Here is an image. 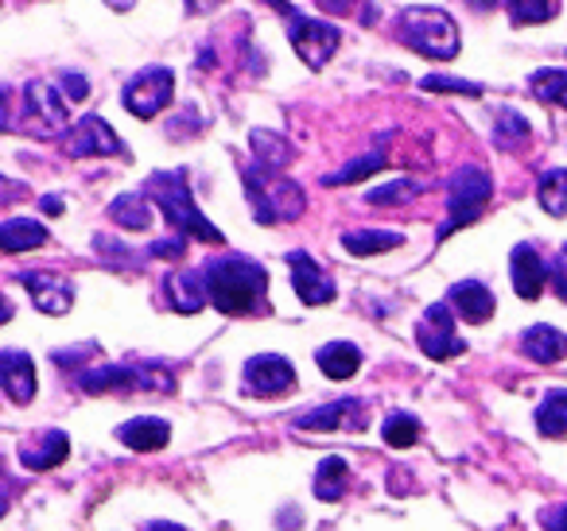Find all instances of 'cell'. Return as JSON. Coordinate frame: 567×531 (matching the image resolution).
<instances>
[{
	"mask_svg": "<svg viewBox=\"0 0 567 531\" xmlns=\"http://www.w3.org/2000/svg\"><path fill=\"white\" fill-rule=\"evenodd\" d=\"M528 90H533V97H540V102L567 110V71H536Z\"/></svg>",
	"mask_w": 567,
	"mask_h": 531,
	"instance_id": "cell-29",
	"label": "cell"
},
{
	"mask_svg": "<svg viewBox=\"0 0 567 531\" xmlns=\"http://www.w3.org/2000/svg\"><path fill=\"white\" fill-rule=\"evenodd\" d=\"M300 430H362L365 427V404L362 399H331L327 407L300 415Z\"/></svg>",
	"mask_w": 567,
	"mask_h": 531,
	"instance_id": "cell-14",
	"label": "cell"
},
{
	"mask_svg": "<svg viewBox=\"0 0 567 531\" xmlns=\"http://www.w3.org/2000/svg\"><path fill=\"white\" fill-rule=\"evenodd\" d=\"M385 167V156L381 152H370V156H362V159H354L350 167H342V171H334V175H327V187H339V183H358V179H365V175H373V171H381Z\"/></svg>",
	"mask_w": 567,
	"mask_h": 531,
	"instance_id": "cell-34",
	"label": "cell"
},
{
	"mask_svg": "<svg viewBox=\"0 0 567 531\" xmlns=\"http://www.w3.org/2000/svg\"><path fill=\"white\" fill-rule=\"evenodd\" d=\"M241 384L249 396H280V392L296 388V368L288 357H280V353H260V357H252L249 365H245L241 373Z\"/></svg>",
	"mask_w": 567,
	"mask_h": 531,
	"instance_id": "cell-10",
	"label": "cell"
},
{
	"mask_svg": "<svg viewBox=\"0 0 567 531\" xmlns=\"http://www.w3.org/2000/svg\"><path fill=\"white\" fill-rule=\"evenodd\" d=\"M187 252V241L183 237H167V241H156L152 244V257H164V260H175Z\"/></svg>",
	"mask_w": 567,
	"mask_h": 531,
	"instance_id": "cell-37",
	"label": "cell"
},
{
	"mask_svg": "<svg viewBox=\"0 0 567 531\" xmlns=\"http://www.w3.org/2000/svg\"><path fill=\"white\" fill-rule=\"evenodd\" d=\"M79 388L90 392V396H102V392H113V388L172 392L175 381H172V373H164L159 365H97V368H90V373L79 376Z\"/></svg>",
	"mask_w": 567,
	"mask_h": 531,
	"instance_id": "cell-6",
	"label": "cell"
},
{
	"mask_svg": "<svg viewBox=\"0 0 567 531\" xmlns=\"http://www.w3.org/2000/svg\"><path fill=\"white\" fill-rule=\"evenodd\" d=\"M172 94H175V74L167 66H148L141 71L133 82L125 86V110L133 117H156L159 110L172 105Z\"/></svg>",
	"mask_w": 567,
	"mask_h": 531,
	"instance_id": "cell-8",
	"label": "cell"
},
{
	"mask_svg": "<svg viewBox=\"0 0 567 531\" xmlns=\"http://www.w3.org/2000/svg\"><path fill=\"white\" fill-rule=\"evenodd\" d=\"M509 17L517 20V24H548V20L559 17V4H551V0H528V4L513 0Z\"/></svg>",
	"mask_w": 567,
	"mask_h": 531,
	"instance_id": "cell-33",
	"label": "cell"
},
{
	"mask_svg": "<svg viewBox=\"0 0 567 531\" xmlns=\"http://www.w3.org/2000/svg\"><path fill=\"white\" fill-rule=\"evenodd\" d=\"M401 40L412 51L427 59H455L458 55V28L443 9H427V4H412L401 12Z\"/></svg>",
	"mask_w": 567,
	"mask_h": 531,
	"instance_id": "cell-4",
	"label": "cell"
},
{
	"mask_svg": "<svg viewBox=\"0 0 567 531\" xmlns=\"http://www.w3.org/2000/svg\"><path fill=\"white\" fill-rule=\"evenodd\" d=\"M148 531H187V528H179V523H172V520H156V523H148Z\"/></svg>",
	"mask_w": 567,
	"mask_h": 531,
	"instance_id": "cell-42",
	"label": "cell"
},
{
	"mask_svg": "<svg viewBox=\"0 0 567 531\" xmlns=\"http://www.w3.org/2000/svg\"><path fill=\"white\" fill-rule=\"evenodd\" d=\"M494 140L502 144V148H517V144H525L528 140V121L520 117V113H513V110L497 113Z\"/></svg>",
	"mask_w": 567,
	"mask_h": 531,
	"instance_id": "cell-32",
	"label": "cell"
},
{
	"mask_svg": "<svg viewBox=\"0 0 567 531\" xmlns=\"http://www.w3.org/2000/svg\"><path fill=\"white\" fill-rule=\"evenodd\" d=\"M63 148H66V156L82 159V156H121L125 144L117 140V133H113L102 117L90 113V117H82L79 125L63 136Z\"/></svg>",
	"mask_w": 567,
	"mask_h": 531,
	"instance_id": "cell-12",
	"label": "cell"
},
{
	"mask_svg": "<svg viewBox=\"0 0 567 531\" xmlns=\"http://www.w3.org/2000/svg\"><path fill=\"white\" fill-rule=\"evenodd\" d=\"M117 438L128 446V450L148 454V450H164L167 438H172V430H167V423L156 419V415H141V419L125 423V427L117 430Z\"/></svg>",
	"mask_w": 567,
	"mask_h": 531,
	"instance_id": "cell-20",
	"label": "cell"
},
{
	"mask_svg": "<svg viewBox=\"0 0 567 531\" xmlns=\"http://www.w3.org/2000/svg\"><path fill=\"white\" fill-rule=\"evenodd\" d=\"M416 342L424 350V357L432 361H447L466 353V342L455 334V322H451V306L447 303H432L416 322Z\"/></svg>",
	"mask_w": 567,
	"mask_h": 531,
	"instance_id": "cell-9",
	"label": "cell"
},
{
	"mask_svg": "<svg viewBox=\"0 0 567 531\" xmlns=\"http://www.w3.org/2000/svg\"><path fill=\"white\" fill-rule=\"evenodd\" d=\"M509 272H513V291H517L520 299H540L544 291V280H548V268H544L540 252L533 249V244H517L509 257Z\"/></svg>",
	"mask_w": 567,
	"mask_h": 531,
	"instance_id": "cell-17",
	"label": "cell"
},
{
	"mask_svg": "<svg viewBox=\"0 0 567 531\" xmlns=\"http://www.w3.org/2000/svg\"><path fill=\"white\" fill-rule=\"evenodd\" d=\"M206 291H210V303L221 314H249L265 303L268 275L257 260L245 257H218L203 268Z\"/></svg>",
	"mask_w": 567,
	"mask_h": 531,
	"instance_id": "cell-1",
	"label": "cell"
},
{
	"mask_svg": "<svg viewBox=\"0 0 567 531\" xmlns=\"http://www.w3.org/2000/svg\"><path fill=\"white\" fill-rule=\"evenodd\" d=\"M540 206L556 218H567V171H548L540 179Z\"/></svg>",
	"mask_w": 567,
	"mask_h": 531,
	"instance_id": "cell-31",
	"label": "cell"
},
{
	"mask_svg": "<svg viewBox=\"0 0 567 531\" xmlns=\"http://www.w3.org/2000/svg\"><path fill=\"white\" fill-rule=\"evenodd\" d=\"M245 195L252 202L260 226H276V221H296L303 214V190L292 179H284L272 167H245Z\"/></svg>",
	"mask_w": 567,
	"mask_h": 531,
	"instance_id": "cell-3",
	"label": "cell"
},
{
	"mask_svg": "<svg viewBox=\"0 0 567 531\" xmlns=\"http://www.w3.org/2000/svg\"><path fill=\"white\" fill-rule=\"evenodd\" d=\"M347 481H350L347 461L327 458L323 466H319V473H316V497L319 500H339L342 492H347Z\"/></svg>",
	"mask_w": 567,
	"mask_h": 531,
	"instance_id": "cell-28",
	"label": "cell"
},
{
	"mask_svg": "<svg viewBox=\"0 0 567 531\" xmlns=\"http://www.w3.org/2000/svg\"><path fill=\"white\" fill-rule=\"evenodd\" d=\"M167 299L179 314H195L210 303V291H206V275L203 272H172L167 275Z\"/></svg>",
	"mask_w": 567,
	"mask_h": 531,
	"instance_id": "cell-19",
	"label": "cell"
},
{
	"mask_svg": "<svg viewBox=\"0 0 567 531\" xmlns=\"http://www.w3.org/2000/svg\"><path fill=\"white\" fill-rule=\"evenodd\" d=\"M540 523H544V531H567V504L548 508V512L540 516Z\"/></svg>",
	"mask_w": 567,
	"mask_h": 531,
	"instance_id": "cell-39",
	"label": "cell"
},
{
	"mask_svg": "<svg viewBox=\"0 0 567 531\" xmlns=\"http://www.w3.org/2000/svg\"><path fill=\"white\" fill-rule=\"evenodd\" d=\"M148 195L156 198V206L164 210V218L172 221L175 233H179L183 241H210V244L226 241V237H221L218 229L203 218V210H198L195 198H190V187H187V179H183V175H172V171L152 175Z\"/></svg>",
	"mask_w": 567,
	"mask_h": 531,
	"instance_id": "cell-2",
	"label": "cell"
},
{
	"mask_svg": "<svg viewBox=\"0 0 567 531\" xmlns=\"http://www.w3.org/2000/svg\"><path fill=\"white\" fill-rule=\"evenodd\" d=\"M536 427L544 438H564L567 435V392L556 388L544 396L540 412H536Z\"/></svg>",
	"mask_w": 567,
	"mask_h": 531,
	"instance_id": "cell-25",
	"label": "cell"
},
{
	"mask_svg": "<svg viewBox=\"0 0 567 531\" xmlns=\"http://www.w3.org/2000/svg\"><path fill=\"white\" fill-rule=\"evenodd\" d=\"M489 195H494V179H489L486 167H463V171L451 179V198H447V221L440 229V241L451 237L455 229L478 221V214L486 210Z\"/></svg>",
	"mask_w": 567,
	"mask_h": 531,
	"instance_id": "cell-5",
	"label": "cell"
},
{
	"mask_svg": "<svg viewBox=\"0 0 567 531\" xmlns=\"http://www.w3.org/2000/svg\"><path fill=\"white\" fill-rule=\"evenodd\" d=\"M48 241V229L32 218H9L0 226V249L4 252H28V249H40Z\"/></svg>",
	"mask_w": 567,
	"mask_h": 531,
	"instance_id": "cell-23",
	"label": "cell"
},
{
	"mask_svg": "<svg viewBox=\"0 0 567 531\" xmlns=\"http://www.w3.org/2000/svg\"><path fill=\"white\" fill-rule=\"evenodd\" d=\"M20 283L32 291V303L40 306L43 314H66V311H71L74 288L63 280V275L40 268V272H20Z\"/></svg>",
	"mask_w": 567,
	"mask_h": 531,
	"instance_id": "cell-15",
	"label": "cell"
},
{
	"mask_svg": "<svg viewBox=\"0 0 567 531\" xmlns=\"http://www.w3.org/2000/svg\"><path fill=\"white\" fill-rule=\"evenodd\" d=\"M520 350H525L536 365H551V361L567 357V337L559 334L556 326H533V330H525Z\"/></svg>",
	"mask_w": 567,
	"mask_h": 531,
	"instance_id": "cell-22",
	"label": "cell"
},
{
	"mask_svg": "<svg viewBox=\"0 0 567 531\" xmlns=\"http://www.w3.org/2000/svg\"><path fill=\"white\" fill-rule=\"evenodd\" d=\"M66 454H71V438H66L63 430H48V435H43V442L35 446V450H32V446L24 450V466L35 469V473H43V469L63 466Z\"/></svg>",
	"mask_w": 567,
	"mask_h": 531,
	"instance_id": "cell-24",
	"label": "cell"
},
{
	"mask_svg": "<svg viewBox=\"0 0 567 531\" xmlns=\"http://www.w3.org/2000/svg\"><path fill=\"white\" fill-rule=\"evenodd\" d=\"M401 241H404L401 233H385V229H354V233L342 237V249L354 252V257H370V252L396 249Z\"/></svg>",
	"mask_w": 567,
	"mask_h": 531,
	"instance_id": "cell-26",
	"label": "cell"
},
{
	"mask_svg": "<svg viewBox=\"0 0 567 531\" xmlns=\"http://www.w3.org/2000/svg\"><path fill=\"white\" fill-rule=\"evenodd\" d=\"M24 110H28V128L35 136H59L66 128V105L59 97V90L48 86V82L24 86Z\"/></svg>",
	"mask_w": 567,
	"mask_h": 531,
	"instance_id": "cell-11",
	"label": "cell"
},
{
	"mask_svg": "<svg viewBox=\"0 0 567 531\" xmlns=\"http://www.w3.org/2000/svg\"><path fill=\"white\" fill-rule=\"evenodd\" d=\"M63 86H66V97H71V102H82V97L90 94V86H86L82 74H63Z\"/></svg>",
	"mask_w": 567,
	"mask_h": 531,
	"instance_id": "cell-40",
	"label": "cell"
},
{
	"mask_svg": "<svg viewBox=\"0 0 567 531\" xmlns=\"http://www.w3.org/2000/svg\"><path fill=\"white\" fill-rule=\"evenodd\" d=\"M0 381L4 392L12 396V404H28L35 396V365L28 353L20 350H4L0 353Z\"/></svg>",
	"mask_w": 567,
	"mask_h": 531,
	"instance_id": "cell-18",
	"label": "cell"
},
{
	"mask_svg": "<svg viewBox=\"0 0 567 531\" xmlns=\"http://www.w3.org/2000/svg\"><path fill=\"white\" fill-rule=\"evenodd\" d=\"M280 12H288V17H292V24H288V35H292L296 55H300L303 63L311 66V71H319V66L331 63V55L339 51V43H342V32H339V28L327 24V20L296 17V9H288V4H284Z\"/></svg>",
	"mask_w": 567,
	"mask_h": 531,
	"instance_id": "cell-7",
	"label": "cell"
},
{
	"mask_svg": "<svg viewBox=\"0 0 567 531\" xmlns=\"http://www.w3.org/2000/svg\"><path fill=\"white\" fill-rule=\"evenodd\" d=\"M381 435H385L389 446H396V450H404V446H412L420 438V419L412 412H393L385 419V427H381Z\"/></svg>",
	"mask_w": 567,
	"mask_h": 531,
	"instance_id": "cell-30",
	"label": "cell"
},
{
	"mask_svg": "<svg viewBox=\"0 0 567 531\" xmlns=\"http://www.w3.org/2000/svg\"><path fill=\"white\" fill-rule=\"evenodd\" d=\"M551 283H556V295L567 303V244L559 249V257H556V272H551Z\"/></svg>",
	"mask_w": 567,
	"mask_h": 531,
	"instance_id": "cell-38",
	"label": "cell"
},
{
	"mask_svg": "<svg viewBox=\"0 0 567 531\" xmlns=\"http://www.w3.org/2000/svg\"><path fill=\"white\" fill-rule=\"evenodd\" d=\"M416 195H420L416 183L396 179V183H389V187H373L370 195H365V202L370 206H396V202H412Z\"/></svg>",
	"mask_w": 567,
	"mask_h": 531,
	"instance_id": "cell-35",
	"label": "cell"
},
{
	"mask_svg": "<svg viewBox=\"0 0 567 531\" xmlns=\"http://www.w3.org/2000/svg\"><path fill=\"white\" fill-rule=\"evenodd\" d=\"M447 306L458 314V319H466V322H489L494 319V311H497V299H494V291L486 288V283H478V280H463V283H455V288L447 291Z\"/></svg>",
	"mask_w": 567,
	"mask_h": 531,
	"instance_id": "cell-16",
	"label": "cell"
},
{
	"mask_svg": "<svg viewBox=\"0 0 567 531\" xmlns=\"http://www.w3.org/2000/svg\"><path fill=\"white\" fill-rule=\"evenodd\" d=\"M424 90H432V94H471L478 97L482 86H474V82H458V79H424Z\"/></svg>",
	"mask_w": 567,
	"mask_h": 531,
	"instance_id": "cell-36",
	"label": "cell"
},
{
	"mask_svg": "<svg viewBox=\"0 0 567 531\" xmlns=\"http://www.w3.org/2000/svg\"><path fill=\"white\" fill-rule=\"evenodd\" d=\"M43 210H48L51 218H55V214H63V198H55V195H51V198H43Z\"/></svg>",
	"mask_w": 567,
	"mask_h": 531,
	"instance_id": "cell-41",
	"label": "cell"
},
{
	"mask_svg": "<svg viewBox=\"0 0 567 531\" xmlns=\"http://www.w3.org/2000/svg\"><path fill=\"white\" fill-rule=\"evenodd\" d=\"M110 218L117 221V226H125V229H148L152 226L148 198H144V195H121V198H113Z\"/></svg>",
	"mask_w": 567,
	"mask_h": 531,
	"instance_id": "cell-27",
	"label": "cell"
},
{
	"mask_svg": "<svg viewBox=\"0 0 567 531\" xmlns=\"http://www.w3.org/2000/svg\"><path fill=\"white\" fill-rule=\"evenodd\" d=\"M316 361L331 381H350V376H358V368H362V350H358L354 342H331L319 350Z\"/></svg>",
	"mask_w": 567,
	"mask_h": 531,
	"instance_id": "cell-21",
	"label": "cell"
},
{
	"mask_svg": "<svg viewBox=\"0 0 567 531\" xmlns=\"http://www.w3.org/2000/svg\"><path fill=\"white\" fill-rule=\"evenodd\" d=\"M288 268H292V288L308 306H323L334 299V280L308 257V252H288Z\"/></svg>",
	"mask_w": 567,
	"mask_h": 531,
	"instance_id": "cell-13",
	"label": "cell"
}]
</instances>
